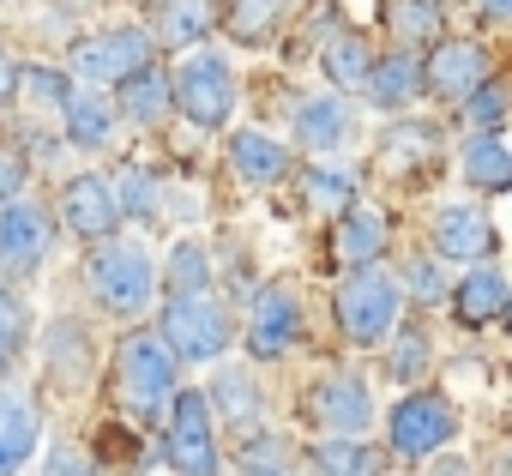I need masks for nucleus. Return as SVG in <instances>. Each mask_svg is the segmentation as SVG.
<instances>
[{"mask_svg":"<svg viewBox=\"0 0 512 476\" xmlns=\"http://www.w3.org/2000/svg\"><path fill=\"white\" fill-rule=\"evenodd\" d=\"M85 284L109 314H145L151 290H157V272H151V254L139 242H103L85 266Z\"/></svg>","mask_w":512,"mask_h":476,"instance_id":"obj_1","label":"nucleus"},{"mask_svg":"<svg viewBox=\"0 0 512 476\" xmlns=\"http://www.w3.org/2000/svg\"><path fill=\"white\" fill-rule=\"evenodd\" d=\"M115 392L133 416H157L175 398V356L163 350L157 332H133L115 356Z\"/></svg>","mask_w":512,"mask_h":476,"instance_id":"obj_2","label":"nucleus"},{"mask_svg":"<svg viewBox=\"0 0 512 476\" xmlns=\"http://www.w3.org/2000/svg\"><path fill=\"white\" fill-rule=\"evenodd\" d=\"M169 103H175L193 127L217 133V127L235 115V73H229V61H223V55H211V49L187 55V61H181V73L169 79Z\"/></svg>","mask_w":512,"mask_h":476,"instance_id":"obj_3","label":"nucleus"},{"mask_svg":"<svg viewBox=\"0 0 512 476\" xmlns=\"http://www.w3.org/2000/svg\"><path fill=\"white\" fill-rule=\"evenodd\" d=\"M398 284L380 272V266H356L350 278H344V290H338V332L350 338V344H386V332H392V320H398Z\"/></svg>","mask_w":512,"mask_h":476,"instance_id":"obj_4","label":"nucleus"},{"mask_svg":"<svg viewBox=\"0 0 512 476\" xmlns=\"http://www.w3.org/2000/svg\"><path fill=\"white\" fill-rule=\"evenodd\" d=\"M157 338H163V350L175 362H217L229 350L235 326H229V314L211 296H181V302L163 308V332Z\"/></svg>","mask_w":512,"mask_h":476,"instance_id":"obj_5","label":"nucleus"},{"mask_svg":"<svg viewBox=\"0 0 512 476\" xmlns=\"http://www.w3.org/2000/svg\"><path fill=\"white\" fill-rule=\"evenodd\" d=\"M386 434H392V452L398 458H434L458 434V416H452V404L440 392H410V398L392 404Z\"/></svg>","mask_w":512,"mask_h":476,"instance_id":"obj_6","label":"nucleus"},{"mask_svg":"<svg viewBox=\"0 0 512 476\" xmlns=\"http://www.w3.org/2000/svg\"><path fill=\"white\" fill-rule=\"evenodd\" d=\"M175 422L163 428V458L175 476H217V440H211V410L205 392H175Z\"/></svg>","mask_w":512,"mask_h":476,"instance_id":"obj_7","label":"nucleus"},{"mask_svg":"<svg viewBox=\"0 0 512 476\" xmlns=\"http://www.w3.org/2000/svg\"><path fill=\"white\" fill-rule=\"evenodd\" d=\"M139 67H151V37L133 31V25H115V31H97V37L73 43V73L91 79V85H121Z\"/></svg>","mask_w":512,"mask_h":476,"instance_id":"obj_8","label":"nucleus"},{"mask_svg":"<svg viewBox=\"0 0 512 476\" xmlns=\"http://www.w3.org/2000/svg\"><path fill=\"white\" fill-rule=\"evenodd\" d=\"M482 79H488V49L482 43H440L422 67V91L440 97V103H464Z\"/></svg>","mask_w":512,"mask_h":476,"instance_id":"obj_9","label":"nucleus"},{"mask_svg":"<svg viewBox=\"0 0 512 476\" xmlns=\"http://www.w3.org/2000/svg\"><path fill=\"white\" fill-rule=\"evenodd\" d=\"M61 223L79 235V242H109L115 223H121L109 181H103V175H73V181L61 187Z\"/></svg>","mask_w":512,"mask_h":476,"instance_id":"obj_10","label":"nucleus"},{"mask_svg":"<svg viewBox=\"0 0 512 476\" xmlns=\"http://www.w3.org/2000/svg\"><path fill=\"white\" fill-rule=\"evenodd\" d=\"M43 260H49V211L13 199L7 217H0V266H7L13 278H25V272H37Z\"/></svg>","mask_w":512,"mask_h":476,"instance_id":"obj_11","label":"nucleus"},{"mask_svg":"<svg viewBox=\"0 0 512 476\" xmlns=\"http://www.w3.org/2000/svg\"><path fill=\"white\" fill-rule=\"evenodd\" d=\"M500 248V235L482 205H440L434 217V254L440 260H488Z\"/></svg>","mask_w":512,"mask_h":476,"instance_id":"obj_12","label":"nucleus"},{"mask_svg":"<svg viewBox=\"0 0 512 476\" xmlns=\"http://www.w3.org/2000/svg\"><path fill=\"white\" fill-rule=\"evenodd\" d=\"M296 332H302V314H296V302H290V290H260L253 296V314H247V350L260 356V362H272V356H284L290 344H296Z\"/></svg>","mask_w":512,"mask_h":476,"instance_id":"obj_13","label":"nucleus"},{"mask_svg":"<svg viewBox=\"0 0 512 476\" xmlns=\"http://www.w3.org/2000/svg\"><path fill=\"white\" fill-rule=\"evenodd\" d=\"M308 404H314V416H320L332 434H362V428L374 422V392H368V380H356V374L320 380Z\"/></svg>","mask_w":512,"mask_h":476,"instance_id":"obj_14","label":"nucleus"},{"mask_svg":"<svg viewBox=\"0 0 512 476\" xmlns=\"http://www.w3.org/2000/svg\"><path fill=\"white\" fill-rule=\"evenodd\" d=\"M37 434H43L37 404H31L19 386H0V476H19V470L31 464Z\"/></svg>","mask_w":512,"mask_h":476,"instance_id":"obj_15","label":"nucleus"},{"mask_svg":"<svg viewBox=\"0 0 512 476\" xmlns=\"http://www.w3.org/2000/svg\"><path fill=\"white\" fill-rule=\"evenodd\" d=\"M362 91H368V103L380 109V115H398V109H410L416 103V91H422V67H416V55H386V61H374L368 67V79H362Z\"/></svg>","mask_w":512,"mask_h":476,"instance_id":"obj_16","label":"nucleus"},{"mask_svg":"<svg viewBox=\"0 0 512 476\" xmlns=\"http://www.w3.org/2000/svg\"><path fill=\"white\" fill-rule=\"evenodd\" d=\"M205 410L223 416V428H253L260 422V386H253L247 368H217L205 386Z\"/></svg>","mask_w":512,"mask_h":476,"instance_id":"obj_17","label":"nucleus"},{"mask_svg":"<svg viewBox=\"0 0 512 476\" xmlns=\"http://www.w3.org/2000/svg\"><path fill=\"white\" fill-rule=\"evenodd\" d=\"M464 181L470 193H506L512 187V151L500 145V133H470L464 139Z\"/></svg>","mask_w":512,"mask_h":476,"instance_id":"obj_18","label":"nucleus"},{"mask_svg":"<svg viewBox=\"0 0 512 476\" xmlns=\"http://www.w3.org/2000/svg\"><path fill=\"white\" fill-rule=\"evenodd\" d=\"M49 374H55V386L61 392H85V380H91V344H85V326H73V320H55V332H49Z\"/></svg>","mask_w":512,"mask_h":476,"instance_id":"obj_19","label":"nucleus"},{"mask_svg":"<svg viewBox=\"0 0 512 476\" xmlns=\"http://www.w3.org/2000/svg\"><path fill=\"white\" fill-rule=\"evenodd\" d=\"M452 308H458L464 326H488V320H500V314H506V278H500L494 266L464 272V284L452 290Z\"/></svg>","mask_w":512,"mask_h":476,"instance_id":"obj_20","label":"nucleus"},{"mask_svg":"<svg viewBox=\"0 0 512 476\" xmlns=\"http://www.w3.org/2000/svg\"><path fill=\"white\" fill-rule=\"evenodd\" d=\"M338 254H344L350 266H374V260L386 254V211L350 205L344 223H338Z\"/></svg>","mask_w":512,"mask_h":476,"instance_id":"obj_21","label":"nucleus"},{"mask_svg":"<svg viewBox=\"0 0 512 476\" xmlns=\"http://www.w3.org/2000/svg\"><path fill=\"white\" fill-rule=\"evenodd\" d=\"M296 145H308L314 157L344 145V103L338 97H302L296 103Z\"/></svg>","mask_w":512,"mask_h":476,"instance_id":"obj_22","label":"nucleus"},{"mask_svg":"<svg viewBox=\"0 0 512 476\" xmlns=\"http://www.w3.org/2000/svg\"><path fill=\"white\" fill-rule=\"evenodd\" d=\"M61 115H67V139L85 145V151L109 145V133H115V109H109L97 91H67V97H61Z\"/></svg>","mask_w":512,"mask_h":476,"instance_id":"obj_23","label":"nucleus"},{"mask_svg":"<svg viewBox=\"0 0 512 476\" xmlns=\"http://www.w3.org/2000/svg\"><path fill=\"white\" fill-rule=\"evenodd\" d=\"M229 157H235L241 181H253V187H272V181H284V169H290L284 145L266 139V133H235V139H229Z\"/></svg>","mask_w":512,"mask_h":476,"instance_id":"obj_24","label":"nucleus"},{"mask_svg":"<svg viewBox=\"0 0 512 476\" xmlns=\"http://www.w3.org/2000/svg\"><path fill=\"white\" fill-rule=\"evenodd\" d=\"M320 61H326V79H332L338 91H362V79H368V67H374L368 43H362L356 31H332L326 49H320Z\"/></svg>","mask_w":512,"mask_h":476,"instance_id":"obj_25","label":"nucleus"},{"mask_svg":"<svg viewBox=\"0 0 512 476\" xmlns=\"http://www.w3.org/2000/svg\"><path fill=\"white\" fill-rule=\"evenodd\" d=\"M163 109H169V73L139 67L133 79H121V115H127V121L151 127V121H163Z\"/></svg>","mask_w":512,"mask_h":476,"instance_id":"obj_26","label":"nucleus"},{"mask_svg":"<svg viewBox=\"0 0 512 476\" xmlns=\"http://www.w3.org/2000/svg\"><path fill=\"white\" fill-rule=\"evenodd\" d=\"M163 284H169V302L205 296V290H211V254H205L199 242H175V248H169V266H163Z\"/></svg>","mask_w":512,"mask_h":476,"instance_id":"obj_27","label":"nucleus"},{"mask_svg":"<svg viewBox=\"0 0 512 476\" xmlns=\"http://www.w3.org/2000/svg\"><path fill=\"white\" fill-rule=\"evenodd\" d=\"M314 470L320 476H380V452L350 440V434H332V440L314 446Z\"/></svg>","mask_w":512,"mask_h":476,"instance_id":"obj_28","label":"nucleus"},{"mask_svg":"<svg viewBox=\"0 0 512 476\" xmlns=\"http://www.w3.org/2000/svg\"><path fill=\"white\" fill-rule=\"evenodd\" d=\"M278 19H284V0H229L223 31L253 49V43H266V37L278 31Z\"/></svg>","mask_w":512,"mask_h":476,"instance_id":"obj_29","label":"nucleus"},{"mask_svg":"<svg viewBox=\"0 0 512 476\" xmlns=\"http://www.w3.org/2000/svg\"><path fill=\"white\" fill-rule=\"evenodd\" d=\"M398 49H422L440 37V0H392V13H386Z\"/></svg>","mask_w":512,"mask_h":476,"instance_id":"obj_30","label":"nucleus"},{"mask_svg":"<svg viewBox=\"0 0 512 476\" xmlns=\"http://www.w3.org/2000/svg\"><path fill=\"white\" fill-rule=\"evenodd\" d=\"M205 31H211V0H163V19H157L163 43L193 49V43H205Z\"/></svg>","mask_w":512,"mask_h":476,"instance_id":"obj_31","label":"nucleus"},{"mask_svg":"<svg viewBox=\"0 0 512 476\" xmlns=\"http://www.w3.org/2000/svg\"><path fill=\"white\" fill-rule=\"evenodd\" d=\"M109 193H115V211H127V217H151V211H157V193H163V187H157V181H151V175H145L139 163H127V169H121V175L109 181Z\"/></svg>","mask_w":512,"mask_h":476,"instance_id":"obj_32","label":"nucleus"},{"mask_svg":"<svg viewBox=\"0 0 512 476\" xmlns=\"http://www.w3.org/2000/svg\"><path fill=\"white\" fill-rule=\"evenodd\" d=\"M500 121H506V91H500L494 79H482V85L464 97V127H476V133H500Z\"/></svg>","mask_w":512,"mask_h":476,"instance_id":"obj_33","label":"nucleus"},{"mask_svg":"<svg viewBox=\"0 0 512 476\" xmlns=\"http://www.w3.org/2000/svg\"><path fill=\"white\" fill-rule=\"evenodd\" d=\"M25 338H31V308H25L13 290H0V368L19 356Z\"/></svg>","mask_w":512,"mask_h":476,"instance_id":"obj_34","label":"nucleus"},{"mask_svg":"<svg viewBox=\"0 0 512 476\" xmlns=\"http://www.w3.org/2000/svg\"><path fill=\"white\" fill-rule=\"evenodd\" d=\"M434 139H440V133H434L428 121H404V127H392L380 145H386V157H392V163H422V157L434 151Z\"/></svg>","mask_w":512,"mask_h":476,"instance_id":"obj_35","label":"nucleus"},{"mask_svg":"<svg viewBox=\"0 0 512 476\" xmlns=\"http://www.w3.org/2000/svg\"><path fill=\"white\" fill-rule=\"evenodd\" d=\"M308 199H314V205H332V211H350V205H356V181L338 175V169H314V175H308Z\"/></svg>","mask_w":512,"mask_h":476,"instance_id":"obj_36","label":"nucleus"},{"mask_svg":"<svg viewBox=\"0 0 512 476\" xmlns=\"http://www.w3.org/2000/svg\"><path fill=\"white\" fill-rule=\"evenodd\" d=\"M428 368V332H398V344H392V380H416Z\"/></svg>","mask_w":512,"mask_h":476,"instance_id":"obj_37","label":"nucleus"},{"mask_svg":"<svg viewBox=\"0 0 512 476\" xmlns=\"http://www.w3.org/2000/svg\"><path fill=\"white\" fill-rule=\"evenodd\" d=\"M19 85L31 91V103H61L73 85H67V73H55V67H31V73H19Z\"/></svg>","mask_w":512,"mask_h":476,"instance_id":"obj_38","label":"nucleus"},{"mask_svg":"<svg viewBox=\"0 0 512 476\" xmlns=\"http://www.w3.org/2000/svg\"><path fill=\"white\" fill-rule=\"evenodd\" d=\"M404 284H410L416 302H440V296H446V278H440L434 260H410V266H404Z\"/></svg>","mask_w":512,"mask_h":476,"instance_id":"obj_39","label":"nucleus"},{"mask_svg":"<svg viewBox=\"0 0 512 476\" xmlns=\"http://www.w3.org/2000/svg\"><path fill=\"white\" fill-rule=\"evenodd\" d=\"M43 476H97V458H91V452H79V446L67 440V446H55V452H49V470H43Z\"/></svg>","mask_w":512,"mask_h":476,"instance_id":"obj_40","label":"nucleus"},{"mask_svg":"<svg viewBox=\"0 0 512 476\" xmlns=\"http://www.w3.org/2000/svg\"><path fill=\"white\" fill-rule=\"evenodd\" d=\"M25 193V163L19 157H0V205H13Z\"/></svg>","mask_w":512,"mask_h":476,"instance_id":"obj_41","label":"nucleus"},{"mask_svg":"<svg viewBox=\"0 0 512 476\" xmlns=\"http://www.w3.org/2000/svg\"><path fill=\"white\" fill-rule=\"evenodd\" d=\"M19 97V61L7 55V49H0V109H7Z\"/></svg>","mask_w":512,"mask_h":476,"instance_id":"obj_42","label":"nucleus"},{"mask_svg":"<svg viewBox=\"0 0 512 476\" xmlns=\"http://www.w3.org/2000/svg\"><path fill=\"white\" fill-rule=\"evenodd\" d=\"M247 476H284V464H278V452H272V458H247Z\"/></svg>","mask_w":512,"mask_h":476,"instance_id":"obj_43","label":"nucleus"},{"mask_svg":"<svg viewBox=\"0 0 512 476\" xmlns=\"http://www.w3.org/2000/svg\"><path fill=\"white\" fill-rule=\"evenodd\" d=\"M428 476H470V464H464V458H440Z\"/></svg>","mask_w":512,"mask_h":476,"instance_id":"obj_44","label":"nucleus"},{"mask_svg":"<svg viewBox=\"0 0 512 476\" xmlns=\"http://www.w3.org/2000/svg\"><path fill=\"white\" fill-rule=\"evenodd\" d=\"M482 7H488V19H506V13H512V0H482Z\"/></svg>","mask_w":512,"mask_h":476,"instance_id":"obj_45","label":"nucleus"}]
</instances>
